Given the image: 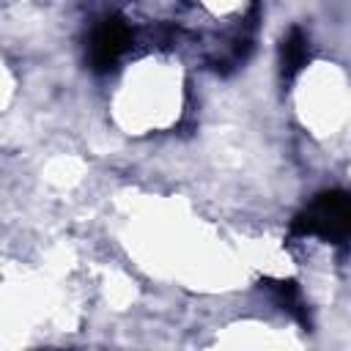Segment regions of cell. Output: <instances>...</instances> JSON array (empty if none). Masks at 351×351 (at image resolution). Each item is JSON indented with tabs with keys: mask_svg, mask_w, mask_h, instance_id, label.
<instances>
[{
	"mask_svg": "<svg viewBox=\"0 0 351 351\" xmlns=\"http://www.w3.org/2000/svg\"><path fill=\"white\" fill-rule=\"evenodd\" d=\"M261 285L271 293V299H274L282 310L293 313L299 321H307V315H304V304H302V299H299V288H296V282H291V280H266V282H261Z\"/></svg>",
	"mask_w": 351,
	"mask_h": 351,
	"instance_id": "4",
	"label": "cell"
},
{
	"mask_svg": "<svg viewBox=\"0 0 351 351\" xmlns=\"http://www.w3.org/2000/svg\"><path fill=\"white\" fill-rule=\"evenodd\" d=\"M291 236H315L329 244H351V192H318L291 222Z\"/></svg>",
	"mask_w": 351,
	"mask_h": 351,
	"instance_id": "1",
	"label": "cell"
},
{
	"mask_svg": "<svg viewBox=\"0 0 351 351\" xmlns=\"http://www.w3.org/2000/svg\"><path fill=\"white\" fill-rule=\"evenodd\" d=\"M310 60V41L299 27H291L288 36L282 38V49H280V63H282V77L293 80Z\"/></svg>",
	"mask_w": 351,
	"mask_h": 351,
	"instance_id": "3",
	"label": "cell"
},
{
	"mask_svg": "<svg viewBox=\"0 0 351 351\" xmlns=\"http://www.w3.org/2000/svg\"><path fill=\"white\" fill-rule=\"evenodd\" d=\"M132 47V27L121 14H107L101 16L90 36H88V52L85 60L96 74H107L118 66V60L126 55Z\"/></svg>",
	"mask_w": 351,
	"mask_h": 351,
	"instance_id": "2",
	"label": "cell"
}]
</instances>
